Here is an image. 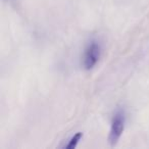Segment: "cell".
<instances>
[{"label":"cell","mask_w":149,"mask_h":149,"mask_svg":"<svg viewBox=\"0 0 149 149\" xmlns=\"http://www.w3.org/2000/svg\"><path fill=\"white\" fill-rule=\"evenodd\" d=\"M125 125H126V111L124 108L120 107L114 111L111 118L109 136H108V141L111 146L116 145L122 137L125 130Z\"/></svg>","instance_id":"cell-1"},{"label":"cell","mask_w":149,"mask_h":149,"mask_svg":"<svg viewBox=\"0 0 149 149\" xmlns=\"http://www.w3.org/2000/svg\"><path fill=\"white\" fill-rule=\"evenodd\" d=\"M101 45L97 41H91L86 47L83 55V66L85 70H92L101 56Z\"/></svg>","instance_id":"cell-2"},{"label":"cell","mask_w":149,"mask_h":149,"mask_svg":"<svg viewBox=\"0 0 149 149\" xmlns=\"http://www.w3.org/2000/svg\"><path fill=\"white\" fill-rule=\"evenodd\" d=\"M83 138V133L82 132H78L77 134H74V136L72 137V138L70 139V141H68V143L65 145V148L66 149H74L77 147L78 143L80 142V140Z\"/></svg>","instance_id":"cell-3"}]
</instances>
